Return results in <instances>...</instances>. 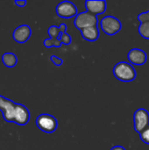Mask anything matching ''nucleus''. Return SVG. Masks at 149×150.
<instances>
[{"instance_id":"obj_9","label":"nucleus","mask_w":149,"mask_h":150,"mask_svg":"<svg viewBox=\"0 0 149 150\" xmlns=\"http://www.w3.org/2000/svg\"><path fill=\"white\" fill-rule=\"evenodd\" d=\"M86 11L97 16L103 14L106 10V2L104 0H87L85 1Z\"/></svg>"},{"instance_id":"obj_12","label":"nucleus","mask_w":149,"mask_h":150,"mask_svg":"<svg viewBox=\"0 0 149 150\" xmlns=\"http://www.w3.org/2000/svg\"><path fill=\"white\" fill-rule=\"evenodd\" d=\"M80 31H81L83 38L88 41H95L99 37V30H98L97 26L87 27V28H83Z\"/></svg>"},{"instance_id":"obj_13","label":"nucleus","mask_w":149,"mask_h":150,"mask_svg":"<svg viewBox=\"0 0 149 150\" xmlns=\"http://www.w3.org/2000/svg\"><path fill=\"white\" fill-rule=\"evenodd\" d=\"M66 29H67V25L65 24H61L59 26L51 25L47 29V34L50 36L51 39H58L59 40L60 34L63 32H66Z\"/></svg>"},{"instance_id":"obj_17","label":"nucleus","mask_w":149,"mask_h":150,"mask_svg":"<svg viewBox=\"0 0 149 150\" xmlns=\"http://www.w3.org/2000/svg\"><path fill=\"white\" fill-rule=\"evenodd\" d=\"M139 134H140L141 140L144 143L149 145V126L148 127H147L143 131H141Z\"/></svg>"},{"instance_id":"obj_21","label":"nucleus","mask_w":149,"mask_h":150,"mask_svg":"<svg viewBox=\"0 0 149 150\" xmlns=\"http://www.w3.org/2000/svg\"><path fill=\"white\" fill-rule=\"evenodd\" d=\"M14 4L18 7H24L26 4V1L25 0H16V1H14Z\"/></svg>"},{"instance_id":"obj_2","label":"nucleus","mask_w":149,"mask_h":150,"mask_svg":"<svg viewBox=\"0 0 149 150\" xmlns=\"http://www.w3.org/2000/svg\"><path fill=\"white\" fill-rule=\"evenodd\" d=\"M35 123L40 130L47 134H51L54 132L58 126L56 119L47 113H42L39 115L35 120Z\"/></svg>"},{"instance_id":"obj_22","label":"nucleus","mask_w":149,"mask_h":150,"mask_svg":"<svg viewBox=\"0 0 149 150\" xmlns=\"http://www.w3.org/2000/svg\"><path fill=\"white\" fill-rule=\"evenodd\" d=\"M110 150H126L125 148H123L122 146H114L113 148H112Z\"/></svg>"},{"instance_id":"obj_10","label":"nucleus","mask_w":149,"mask_h":150,"mask_svg":"<svg viewBox=\"0 0 149 150\" xmlns=\"http://www.w3.org/2000/svg\"><path fill=\"white\" fill-rule=\"evenodd\" d=\"M29 120L30 113L28 109L21 104H17L14 116V123L18 126H25L27 124Z\"/></svg>"},{"instance_id":"obj_20","label":"nucleus","mask_w":149,"mask_h":150,"mask_svg":"<svg viewBox=\"0 0 149 150\" xmlns=\"http://www.w3.org/2000/svg\"><path fill=\"white\" fill-rule=\"evenodd\" d=\"M50 60H51V62H52L55 66H61V65L62 64V60H61V58L55 56V55H52V56L50 57Z\"/></svg>"},{"instance_id":"obj_5","label":"nucleus","mask_w":149,"mask_h":150,"mask_svg":"<svg viewBox=\"0 0 149 150\" xmlns=\"http://www.w3.org/2000/svg\"><path fill=\"white\" fill-rule=\"evenodd\" d=\"M16 105L11 99L4 98L0 95V111L2 112L3 118L6 122H13L14 123V116L16 111Z\"/></svg>"},{"instance_id":"obj_8","label":"nucleus","mask_w":149,"mask_h":150,"mask_svg":"<svg viewBox=\"0 0 149 150\" xmlns=\"http://www.w3.org/2000/svg\"><path fill=\"white\" fill-rule=\"evenodd\" d=\"M147 54L140 48H133L127 54V59L130 64L141 66L147 62Z\"/></svg>"},{"instance_id":"obj_16","label":"nucleus","mask_w":149,"mask_h":150,"mask_svg":"<svg viewBox=\"0 0 149 150\" xmlns=\"http://www.w3.org/2000/svg\"><path fill=\"white\" fill-rule=\"evenodd\" d=\"M43 44L46 47H60L61 43L58 39H51V38H47L45 39L43 41Z\"/></svg>"},{"instance_id":"obj_15","label":"nucleus","mask_w":149,"mask_h":150,"mask_svg":"<svg viewBox=\"0 0 149 150\" xmlns=\"http://www.w3.org/2000/svg\"><path fill=\"white\" fill-rule=\"evenodd\" d=\"M139 33L140 35L146 39V40H149V22H143L141 23L139 28H138Z\"/></svg>"},{"instance_id":"obj_19","label":"nucleus","mask_w":149,"mask_h":150,"mask_svg":"<svg viewBox=\"0 0 149 150\" xmlns=\"http://www.w3.org/2000/svg\"><path fill=\"white\" fill-rule=\"evenodd\" d=\"M138 19L140 20L141 23H143V22H149V10L148 11H145V12H142L141 13L140 15H138Z\"/></svg>"},{"instance_id":"obj_1","label":"nucleus","mask_w":149,"mask_h":150,"mask_svg":"<svg viewBox=\"0 0 149 150\" xmlns=\"http://www.w3.org/2000/svg\"><path fill=\"white\" fill-rule=\"evenodd\" d=\"M114 76L121 82H132L136 77V71L133 65L126 62H118L112 69Z\"/></svg>"},{"instance_id":"obj_18","label":"nucleus","mask_w":149,"mask_h":150,"mask_svg":"<svg viewBox=\"0 0 149 150\" xmlns=\"http://www.w3.org/2000/svg\"><path fill=\"white\" fill-rule=\"evenodd\" d=\"M59 40L61 41V44H64V45H69L70 42H71V38L70 36L66 33V32H63L60 34L59 36Z\"/></svg>"},{"instance_id":"obj_11","label":"nucleus","mask_w":149,"mask_h":150,"mask_svg":"<svg viewBox=\"0 0 149 150\" xmlns=\"http://www.w3.org/2000/svg\"><path fill=\"white\" fill-rule=\"evenodd\" d=\"M31 28L27 25H21L18 26L12 33L13 40L18 43H25L31 36Z\"/></svg>"},{"instance_id":"obj_14","label":"nucleus","mask_w":149,"mask_h":150,"mask_svg":"<svg viewBox=\"0 0 149 150\" xmlns=\"http://www.w3.org/2000/svg\"><path fill=\"white\" fill-rule=\"evenodd\" d=\"M2 62L4 63V65L7 68H12L17 64V56L11 52H7L4 53L2 55Z\"/></svg>"},{"instance_id":"obj_4","label":"nucleus","mask_w":149,"mask_h":150,"mask_svg":"<svg viewBox=\"0 0 149 150\" xmlns=\"http://www.w3.org/2000/svg\"><path fill=\"white\" fill-rule=\"evenodd\" d=\"M121 22L113 16H105L100 20V27L107 35H114L121 29Z\"/></svg>"},{"instance_id":"obj_6","label":"nucleus","mask_w":149,"mask_h":150,"mask_svg":"<svg viewBox=\"0 0 149 150\" xmlns=\"http://www.w3.org/2000/svg\"><path fill=\"white\" fill-rule=\"evenodd\" d=\"M149 126V112L144 108H139L133 114V127L134 130L140 134Z\"/></svg>"},{"instance_id":"obj_3","label":"nucleus","mask_w":149,"mask_h":150,"mask_svg":"<svg viewBox=\"0 0 149 150\" xmlns=\"http://www.w3.org/2000/svg\"><path fill=\"white\" fill-rule=\"evenodd\" d=\"M97 16L88 12L83 11L76 15L74 19V25L78 30H82L87 27L97 26Z\"/></svg>"},{"instance_id":"obj_7","label":"nucleus","mask_w":149,"mask_h":150,"mask_svg":"<svg viewBox=\"0 0 149 150\" xmlns=\"http://www.w3.org/2000/svg\"><path fill=\"white\" fill-rule=\"evenodd\" d=\"M56 14L62 18H70L76 17L77 14V10L76 5L69 1H63L57 4L55 7Z\"/></svg>"}]
</instances>
